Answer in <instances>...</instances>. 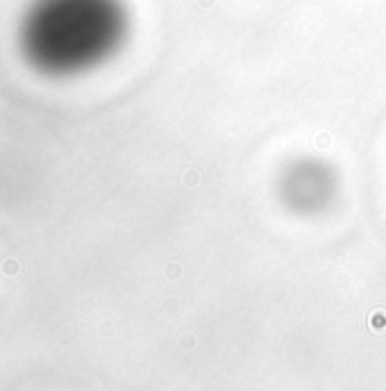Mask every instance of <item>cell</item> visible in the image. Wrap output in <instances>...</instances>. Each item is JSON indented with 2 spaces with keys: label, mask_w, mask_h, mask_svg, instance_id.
Returning <instances> with one entry per match:
<instances>
[{
  "label": "cell",
  "mask_w": 386,
  "mask_h": 391,
  "mask_svg": "<svg viewBox=\"0 0 386 391\" xmlns=\"http://www.w3.org/2000/svg\"><path fill=\"white\" fill-rule=\"evenodd\" d=\"M127 32L123 0H32L18 25V48L32 71L75 77L112 60Z\"/></svg>",
  "instance_id": "6da1fadb"
},
{
  "label": "cell",
  "mask_w": 386,
  "mask_h": 391,
  "mask_svg": "<svg viewBox=\"0 0 386 391\" xmlns=\"http://www.w3.org/2000/svg\"><path fill=\"white\" fill-rule=\"evenodd\" d=\"M286 200L297 209H314L332 194V178L318 162H302L284 178Z\"/></svg>",
  "instance_id": "7a4b0ae2"
}]
</instances>
